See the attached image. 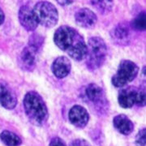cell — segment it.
<instances>
[{"mask_svg":"<svg viewBox=\"0 0 146 146\" xmlns=\"http://www.w3.org/2000/svg\"><path fill=\"white\" fill-rule=\"evenodd\" d=\"M130 27L127 24H119L115 27L111 33L114 42L118 45L125 46L130 40Z\"/></svg>","mask_w":146,"mask_h":146,"instance_id":"cell-13","label":"cell"},{"mask_svg":"<svg viewBox=\"0 0 146 146\" xmlns=\"http://www.w3.org/2000/svg\"><path fill=\"white\" fill-rule=\"evenodd\" d=\"M41 42L40 39L33 37V40H30L29 45L25 47L18 58V63L21 68L25 71H32L35 68Z\"/></svg>","mask_w":146,"mask_h":146,"instance_id":"cell-6","label":"cell"},{"mask_svg":"<svg viewBox=\"0 0 146 146\" xmlns=\"http://www.w3.org/2000/svg\"><path fill=\"white\" fill-rule=\"evenodd\" d=\"M19 21L22 27L27 31H33L38 25L33 11L29 6L21 7L19 11Z\"/></svg>","mask_w":146,"mask_h":146,"instance_id":"cell-8","label":"cell"},{"mask_svg":"<svg viewBox=\"0 0 146 146\" xmlns=\"http://www.w3.org/2000/svg\"><path fill=\"white\" fill-rule=\"evenodd\" d=\"M136 142L141 146L145 145V128L140 131L136 135Z\"/></svg>","mask_w":146,"mask_h":146,"instance_id":"cell-20","label":"cell"},{"mask_svg":"<svg viewBox=\"0 0 146 146\" xmlns=\"http://www.w3.org/2000/svg\"><path fill=\"white\" fill-rule=\"evenodd\" d=\"M54 42L63 51L76 61L86 56L87 46L78 31L69 26H61L54 33Z\"/></svg>","mask_w":146,"mask_h":146,"instance_id":"cell-1","label":"cell"},{"mask_svg":"<svg viewBox=\"0 0 146 146\" xmlns=\"http://www.w3.org/2000/svg\"><path fill=\"white\" fill-rule=\"evenodd\" d=\"M70 146H91V145L89 144L88 141L82 140V139H77L73 141Z\"/></svg>","mask_w":146,"mask_h":146,"instance_id":"cell-21","label":"cell"},{"mask_svg":"<svg viewBox=\"0 0 146 146\" xmlns=\"http://www.w3.org/2000/svg\"><path fill=\"white\" fill-rule=\"evenodd\" d=\"M94 8L102 14H107L113 8V0H90Z\"/></svg>","mask_w":146,"mask_h":146,"instance_id":"cell-17","label":"cell"},{"mask_svg":"<svg viewBox=\"0 0 146 146\" xmlns=\"http://www.w3.org/2000/svg\"><path fill=\"white\" fill-rule=\"evenodd\" d=\"M24 107L28 118L34 125H43L48 119V110L42 97L36 92H29L24 98Z\"/></svg>","mask_w":146,"mask_h":146,"instance_id":"cell-2","label":"cell"},{"mask_svg":"<svg viewBox=\"0 0 146 146\" xmlns=\"http://www.w3.org/2000/svg\"><path fill=\"white\" fill-rule=\"evenodd\" d=\"M0 139L7 146H19L22 143L21 138L10 131H2L0 134Z\"/></svg>","mask_w":146,"mask_h":146,"instance_id":"cell-16","label":"cell"},{"mask_svg":"<svg viewBox=\"0 0 146 146\" xmlns=\"http://www.w3.org/2000/svg\"><path fill=\"white\" fill-rule=\"evenodd\" d=\"M85 95L87 98L99 109L104 107L106 102L102 89L96 84H90L85 89Z\"/></svg>","mask_w":146,"mask_h":146,"instance_id":"cell-10","label":"cell"},{"mask_svg":"<svg viewBox=\"0 0 146 146\" xmlns=\"http://www.w3.org/2000/svg\"><path fill=\"white\" fill-rule=\"evenodd\" d=\"M72 64L65 56L57 58L52 64V72L58 78H64L70 73Z\"/></svg>","mask_w":146,"mask_h":146,"instance_id":"cell-12","label":"cell"},{"mask_svg":"<svg viewBox=\"0 0 146 146\" xmlns=\"http://www.w3.org/2000/svg\"><path fill=\"white\" fill-rule=\"evenodd\" d=\"M113 124L120 133L123 135H129L134 129V126L127 116L119 115L115 116L113 119Z\"/></svg>","mask_w":146,"mask_h":146,"instance_id":"cell-14","label":"cell"},{"mask_svg":"<svg viewBox=\"0 0 146 146\" xmlns=\"http://www.w3.org/2000/svg\"><path fill=\"white\" fill-rule=\"evenodd\" d=\"M107 56V47L102 38L94 36L89 40L86 53V64L90 70L102 67Z\"/></svg>","mask_w":146,"mask_h":146,"instance_id":"cell-3","label":"cell"},{"mask_svg":"<svg viewBox=\"0 0 146 146\" xmlns=\"http://www.w3.org/2000/svg\"><path fill=\"white\" fill-rule=\"evenodd\" d=\"M56 1H57L58 3L60 5L66 6V5H69V4H71V3H72L75 0H56Z\"/></svg>","mask_w":146,"mask_h":146,"instance_id":"cell-23","label":"cell"},{"mask_svg":"<svg viewBox=\"0 0 146 146\" xmlns=\"http://www.w3.org/2000/svg\"><path fill=\"white\" fill-rule=\"evenodd\" d=\"M136 89L131 88L123 89L122 91H120L118 97L119 104L123 108H131L134 106V104H136Z\"/></svg>","mask_w":146,"mask_h":146,"instance_id":"cell-15","label":"cell"},{"mask_svg":"<svg viewBox=\"0 0 146 146\" xmlns=\"http://www.w3.org/2000/svg\"><path fill=\"white\" fill-rule=\"evenodd\" d=\"M4 19H5V15H4V12L3 11V10L0 8V25L3 24L4 22Z\"/></svg>","mask_w":146,"mask_h":146,"instance_id":"cell-24","label":"cell"},{"mask_svg":"<svg viewBox=\"0 0 146 146\" xmlns=\"http://www.w3.org/2000/svg\"><path fill=\"white\" fill-rule=\"evenodd\" d=\"M136 104L141 106L145 104V93L143 90H136Z\"/></svg>","mask_w":146,"mask_h":146,"instance_id":"cell-19","label":"cell"},{"mask_svg":"<svg viewBox=\"0 0 146 146\" xmlns=\"http://www.w3.org/2000/svg\"><path fill=\"white\" fill-rule=\"evenodd\" d=\"M138 71L136 63L130 60H123L119 66L118 72L112 78V84L116 88L123 87L136 78Z\"/></svg>","mask_w":146,"mask_h":146,"instance_id":"cell-5","label":"cell"},{"mask_svg":"<svg viewBox=\"0 0 146 146\" xmlns=\"http://www.w3.org/2000/svg\"><path fill=\"white\" fill-rule=\"evenodd\" d=\"M33 11L38 25L50 28L57 24L58 13L52 3L46 1L39 2L33 8Z\"/></svg>","mask_w":146,"mask_h":146,"instance_id":"cell-4","label":"cell"},{"mask_svg":"<svg viewBox=\"0 0 146 146\" xmlns=\"http://www.w3.org/2000/svg\"><path fill=\"white\" fill-rule=\"evenodd\" d=\"M75 20L79 26L84 29H91L97 23V16L91 10L82 8L76 13Z\"/></svg>","mask_w":146,"mask_h":146,"instance_id":"cell-11","label":"cell"},{"mask_svg":"<svg viewBox=\"0 0 146 146\" xmlns=\"http://www.w3.org/2000/svg\"><path fill=\"white\" fill-rule=\"evenodd\" d=\"M17 98L15 93L3 80H0V105L7 110L16 107Z\"/></svg>","mask_w":146,"mask_h":146,"instance_id":"cell-9","label":"cell"},{"mask_svg":"<svg viewBox=\"0 0 146 146\" xmlns=\"http://www.w3.org/2000/svg\"><path fill=\"white\" fill-rule=\"evenodd\" d=\"M50 146H66L65 143L63 142L62 139L58 138V137H54L53 138L50 143Z\"/></svg>","mask_w":146,"mask_h":146,"instance_id":"cell-22","label":"cell"},{"mask_svg":"<svg viewBox=\"0 0 146 146\" xmlns=\"http://www.w3.org/2000/svg\"><path fill=\"white\" fill-rule=\"evenodd\" d=\"M131 26L137 31L145 30V12H141L131 21Z\"/></svg>","mask_w":146,"mask_h":146,"instance_id":"cell-18","label":"cell"},{"mask_svg":"<svg viewBox=\"0 0 146 146\" xmlns=\"http://www.w3.org/2000/svg\"><path fill=\"white\" fill-rule=\"evenodd\" d=\"M69 119L75 127L82 128L87 125L89 122V113L83 106L76 105L69 111Z\"/></svg>","mask_w":146,"mask_h":146,"instance_id":"cell-7","label":"cell"}]
</instances>
